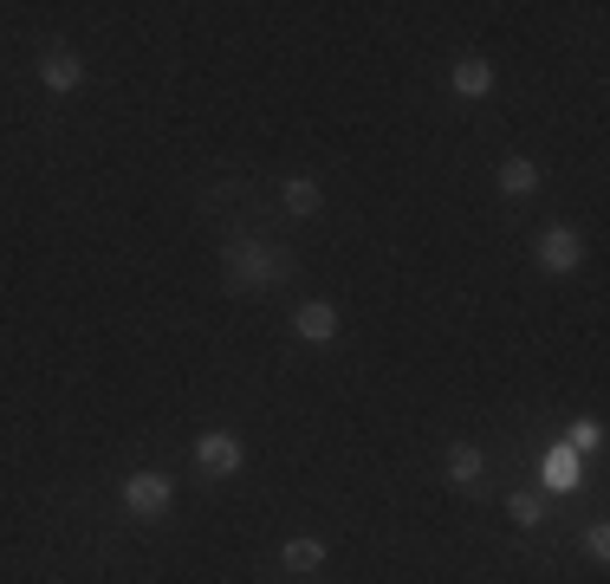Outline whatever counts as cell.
<instances>
[{
    "label": "cell",
    "mask_w": 610,
    "mask_h": 584,
    "mask_svg": "<svg viewBox=\"0 0 610 584\" xmlns=\"http://www.w3.org/2000/svg\"><path fill=\"white\" fill-rule=\"evenodd\" d=\"M221 267H228V280H234V287H273V280H286V273H292V254L260 247V240H234Z\"/></svg>",
    "instance_id": "cell-1"
},
{
    "label": "cell",
    "mask_w": 610,
    "mask_h": 584,
    "mask_svg": "<svg viewBox=\"0 0 610 584\" xmlns=\"http://www.w3.org/2000/svg\"><path fill=\"white\" fill-rule=\"evenodd\" d=\"M118 494H124V507H131L136 519H163V513H169V501H176L169 474H149V468L124 474V481H118Z\"/></svg>",
    "instance_id": "cell-2"
},
{
    "label": "cell",
    "mask_w": 610,
    "mask_h": 584,
    "mask_svg": "<svg viewBox=\"0 0 610 584\" xmlns=\"http://www.w3.org/2000/svg\"><path fill=\"white\" fill-rule=\"evenodd\" d=\"M540 267L545 273H578V267H585V240H578V227H545L540 234Z\"/></svg>",
    "instance_id": "cell-3"
},
{
    "label": "cell",
    "mask_w": 610,
    "mask_h": 584,
    "mask_svg": "<svg viewBox=\"0 0 610 584\" xmlns=\"http://www.w3.org/2000/svg\"><path fill=\"white\" fill-rule=\"evenodd\" d=\"M241 461H247V448L228 436V429H208V436L196 441V468H202V474H241Z\"/></svg>",
    "instance_id": "cell-4"
},
{
    "label": "cell",
    "mask_w": 610,
    "mask_h": 584,
    "mask_svg": "<svg viewBox=\"0 0 610 584\" xmlns=\"http://www.w3.org/2000/svg\"><path fill=\"white\" fill-rule=\"evenodd\" d=\"M292 338H306V345H332V338H339V312H332L325 299H306V305L292 312Z\"/></svg>",
    "instance_id": "cell-5"
},
{
    "label": "cell",
    "mask_w": 610,
    "mask_h": 584,
    "mask_svg": "<svg viewBox=\"0 0 610 584\" xmlns=\"http://www.w3.org/2000/svg\"><path fill=\"white\" fill-rule=\"evenodd\" d=\"M40 85H46V91H78V85H85V66H78V53H66V46L40 53Z\"/></svg>",
    "instance_id": "cell-6"
},
{
    "label": "cell",
    "mask_w": 610,
    "mask_h": 584,
    "mask_svg": "<svg viewBox=\"0 0 610 584\" xmlns=\"http://www.w3.org/2000/svg\"><path fill=\"white\" fill-rule=\"evenodd\" d=\"M545 487H552V494H578V487H585V461H578L572 448H552V461H545Z\"/></svg>",
    "instance_id": "cell-7"
},
{
    "label": "cell",
    "mask_w": 610,
    "mask_h": 584,
    "mask_svg": "<svg viewBox=\"0 0 610 584\" xmlns=\"http://www.w3.org/2000/svg\"><path fill=\"white\" fill-rule=\"evenodd\" d=\"M480 474H487V454H480L475 441H455V448H448V481L475 494V487H480Z\"/></svg>",
    "instance_id": "cell-8"
},
{
    "label": "cell",
    "mask_w": 610,
    "mask_h": 584,
    "mask_svg": "<svg viewBox=\"0 0 610 584\" xmlns=\"http://www.w3.org/2000/svg\"><path fill=\"white\" fill-rule=\"evenodd\" d=\"M448 85H455L462 98H487V91H493V66L468 53V59H455V66H448Z\"/></svg>",
    "instance_id": "cell-9"
},
{
    "label": "cell",
    "mask_w": 610,
    "mask_h": 584,
    "mask_svg": "<svg viewBox=\"0 0 610 584\" xmlns=\"http://www.w3.org/2000/svg\"><path fill=\"white\" fill-rule=\"evenodd\" d=\"M500 189H507L513 202H520V195H533V189H540V162H526V156H507V162H500Z\"/></svg>",
    "instance_id": "cell-10"
},
{
    "label": "cell",
    "mask_w": 610,
    "mask_h": 584,
    "mask_svg": "<svg viewBox=\"0 0 610 584\" xmlns=\"http://www.w3.org/2000/svg\"><path fill=\"white\" fill-rule=\"evenodd\" d=\"M319 209H325V189L312 176H292L286 182V215H319Z\"/></svg>",
    "instance_id": "cell-11"
},
{
    "label": "cell",
    "mask_w": 610,
    "mask_h": 584,
    "mask_svg": "<svg viewBox=\"0 0 610 584\" xmlns=\"http://www.w3.org/2000/svg\"><path fill=\"white\" fill-rule=\"evenodd\" d=\"M279 559H286V572H319V565H325V539H306V532H299V539H286Z\"/></svg>",
    "instance_id": "cell-12"
},
{
    "label": "cell",
    "mask_w": 610,
    "mask_h": 584,
    "mask_svg": "<svg viewBox=\"0 0 610 584\" xmlns=\"http://www.w3.org/2000/svg\"><path fill=\"white\" fill-rule=\"evenodd\" d=\"M565 448H572V454H598V448H605V423H598V416H578Z\"/></svg>",
    "instance_id": "cell-13"
},
{
    "label": "cell",
    "mask_w": 610,
    "mask_h": 584,
    "mask_svg": "<svg viewBox=\"0 0 610 584\" xmlns=\"http://www.w3.org/2000/svg\"><path fill=\"white\" fill-rule=\"evenodd\" d=\"M507 519H513V526H540L545 501H540V494H507Z\"/></svg>",
    "instance_id": "cell-14"
},
{
    "label": "cell",
    "mask_w": 610,
    "mask_h": 584,
    "mask_svg": "<svg viewBox=\"0 0 610 584\" xmlns=\"http://www.w3.org/2000/svg\"><path fill=\"white\" fill-rule=\"evenodd\" d=\"M585 552H591V559H610V526H605V519H591V526H585Z\"/></svg>",
    "instance_id": "cell-15"
}]
</instances>
